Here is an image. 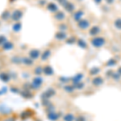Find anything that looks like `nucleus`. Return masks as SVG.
Masks as SVG:
<instances>
[{
  "mask_svg": "<svg viewBox=\"0 0 121 121\" xmlns=\"http://www.w3.org/2000/svg\"><path fill=\"white\" fill-rule=\"evenodd\" d=\"M90 43L94 48H101L106 44L107 40L105 37H103L102 36H96L91 37L90 40Z\"/></svg>",
  "mask_w": 121,
  "mask_h": 121,
  "instance_id": "obj_1",
  "label": "nucleus"
},
{
  "mask_svg": "<svg viewBox=\"0 0 121 121\" xmlns=\"http://www.w3.org/2000/svg\"><path fill=\"white\" fill-rule=\"evenodd\" d=\"M77 26L81 31H87L91 27V21L87 19L83 18L81 20H79L78 22H77Z\"/></svg>",
  "mask_w": 121,
  "mask_h": 121,
  "instance_id": "obj_2",
  "label": "nucleus"
},
{
  "mask_svg": "<svg viewBox=\"0 0 121 121\" xmlns=\"http://www.w3.org/2000/svg\"><path fill=\"white\" fill-rule=\"evenodd\" d=\"M23 11L22 9H15L11 12V20L15 23L19 22L23 18Z\"/></svg>",
  "mask_w": 121,
  "mask_h": 121,
  "instance_id": "obj_3",
  "label": "nucleus"
},
{
  "mask_svg": "<svg viewBox=\"0 0 121 121\" xmlns=\"http://www.w3.org/2000/svg\"><path fill=\"white\" fill-rule=\"evenodd\" d=\"M43 82H44V80L41 77L37 76V77L34 78L31 83V89L32 90H39L41 88V86Z\"/></svg>",
  "mask_w": 121,
  "mask_h": 121,
  "instance_id": "obj_4",
  "label": "nucleus"
},
{
  "mask_svg": "<svg viewBox=\"0 0 121 121\" xmlns=\"http://www.w3.org/2000/svg\"><path fill=\"white\" fill-rule=\"evenodd\" d=\"M104 82H105L104 78L100 75L95 76V77L92 78V80H91V84L95 87H101L104 84Z\"/></svg>",
  "mask_w": 121,
  "mask_h": 121,
  "instance_id": "obj_5",
  "label": "nucleus"
},
{
  "mask_svg": "<svg viewBox=\"0 0 121 121\" xmlns=\"http://www.w3.org/2000/svg\"><path fill=\"white\" fill-rule=\"evenodd\" d=\"M72 15H72V16H73V19L77 23V22H78L79 20H81L82 19H83V16H84V15H85V11H84V10L82 9H78V10H76Z\"/></svg>",
  "mask_w": 121,
  "mask_h": 121,
  "instance_id": "obj_6",
  "label": "nucleus"
},
{
  "mask_svg": "<svg viewBox=\"0 0 121 121\" xmlns=\"http://www.w3.org/2000/svg\"><path fill=\"white\" fill-rule=\"evenodd\" d=\"M52 18L54 20L57 21V22H64V20L66 19V15L64 11H58L56 13H54L52 15Z\"/></svg>",
  "mask_w": 121,
  "mask_h": 121,
  "instance_id": "obj_7",
  "label": "nucleus"
},
{
  "mask_svg": "<svg viewBox=\"0 0 121 121\" xmlns=\"http://www.w3.org/2000/svg\"><path fill=\"white\" fill-rule=\"evenodd\" d=\"M100 32H101V28H100V27L98 26V25H94V26H91L88 30V33L91 37L99 36Z\"/></svg>",
  "mask_w": 121,
  "mask_h": 121,
  "instance_id": "obj_8",
  "label": "nucleus"
},
{
  "mask_svg": "<svg viewBox=\"0 0 121 121\" xmlns=\"http://www.w3.org/2000/svg\"><path fill=\"white\" fill-rule=\"evenodd\" d=\"M40 55H41V52H40V50L36 49V48H32L28 52L29 57L32 58L33 60H37L38 58H40Z\"/></svg>",
  "mask_w": 121,
  "mask_h": 121,
  "instance_id": "obj_9",
  "label": "nucleus"
},
{
  "mask_svg": "<svg viewBox=\"0 0 121 121\" xmlns=\"http://www.w3.org/2000/svg\"><path fill=\"white\" fill-rule=\"evenodd\" d=\"M85 77L83 73H78L71 78V84H76V83H79L81 82H82V80Z\"/></svg>",
  "mask_w": 121,
  "mask_h": 121,
  "instance_id": "obj_10",
  "label": "nucleus"
},
{
  "mask_svg": "<svg viewBox=\"0 0 121 121\" xmlns=\"http://www.w3.org/2000/svg\"><path fill=\"white\" fill-rule=\"evenodd\" d=\"M64 8L67 12L69 13H71V14H73V12L76 11V6L74 3H73V2H70V1H68L67 3L64 6Z\"/></svg>",
  "mask_w": 121,
  "mask_h": 121,
  "instance_id": "obj_11",
  "label": "nucleus"
},
{
  "mask_svg": "<svg viewBox=\"0 0 121 121\" xmlns=\"http://www.w3.org/2000/svg\"><path fill=\"white\" fill-rule=\"evenodd\" d=\"M54 38H55L56 40H59V41H63V40H65L66 39L68 38V35L66 34L65 32L58 31V32H56L55 33Z\"/></svg>",
  "mask_w": 121,
  "mask_h": 121,
  "instance_id": "obj_12",
  "label": "nucleus"
},
{
  "mask_svg": "<svg viewBox=\"0 0 121 121\" xmlns=\"http://www.w3.org/2000/svg\"><path fill=\"white\" fill-rule=\"evenodd\" d=\"M43 73L46 76H52L54 74V71L50 65H45L43 66Z\"/></svg>",
  "mask_w": 121,
  "mask_h": 121,
  "instance_id": "obj_13",
  "label": "nucleus"
},
{
  "mask_svg": "<svg viewBox=\"0 0 121 121\" xmlns=\"http://www.w3.org/2000/svg\"><path fill=\"white\" fill-rule=\"evenodd\" d=\"M46 8L48 11L53 13V14L54 13H56V11H59V9H58V6L56 5L55 3H52V2H50V3H48V4H47Z\"/></svg>",
  "mask_w": 121,
  "mask_h": 121,
  "instance_id": "obj_14",
  "label": "nucleus"
},
{
  "mask_svg": "<svg viewBox=\"0 0 121 121\" xmlns=\"http://www.w3.org/2000/svg\"><path fill=\"white\" fill-rule=\"evenodd\" d=\"M47 117H48V120L51 121H56L58 120L60 116H59V113L53 111V112H50L47 113Z\"/></svg>",
  "mask_w": 121,
  "mask_h": 121,
  "instance_id": "obj_15",
  "label": "nucleus"
},
{
  "mask_svg": "<svg viewBox=\"0 0 121 121\" xmlns=\"http://www.w3.org/2000/svg\"><path fill=\"white\" fill-rule=\"evenodd\" d=\"M51 54H52L51 49H50V48H46V49L41 53V55H40V60H41L42 61H45V60H47L51 56Z\"/></svg>",
  "mask_w": 121,
  "mask_h": 121,
  "instance_id": "obj_16",
  "label": "nucleus"
},
{
  "mask_svg": "<svg viewBox=\"0 0 121 121\" xmlns=\"http://www.w3.org/2000/svg\"><path fill=\"white\" fill-rule=\"evenodd\" d=\"M101 72V69L98 66H95V67H92L91 69L88 71V74L91 76V77H95V76H98L99 75V73H100Z\"/></svg>",
  "mask_w": 121,
  "mask_h": 121,
  "instance_id": "obj_17",
  "label": "nucleus"
},
{
  "mask_svg": "<svg viewBox=\"0 0 121 121\" xmlns=\"http://www.w3.org/2000/svg\"><path fill=\"white\" fill-rule=\"evenodd\" d=\"M76 44H77L78 46L80 47L81 48H82V49H87L88 48V44L86 43V41H85L82 38H78Z\"/></svg>",
  "mask_w": 121,
  "mask_h": 121,
  "instance_id": "obj_18",
  "label": "nucleus"
},
{
  "mask_svg": "<svg viewBox=\"0 0 121 121\" xmlns=\"http://www.w3.org/2000/svg\"><path fill=\"white\" fill-rule=\"evenodd\" d=\"M11 12L10 10H5L3 13H2L0 18L1 19H3V21H7L8 19H11Z\"/></svg>",
  "mask_w": 121,
  "mask_h": 121,
  "instance_id": "obj_19",
  "label": "nucleus"
},
{
  "mask_svg": "<svg viewBox=\"0 0 121 121\" xmlns=\"http://www.w3.org/2000/svg\"><path fill=\"white\" fill-rule=\"evenodd\" d=\"M117 65H118V60L116 58H111L108 60H107L104 64V65L107 67H113V66H116Z\"/></svg>",
  "mask_w": 121,
  "mask_h": 121,
  "instance_id": "obj_20",
  "label": "nucleus"
},
{
  "mask_svg": "<svg viewBox=\"0 0 121 121\" xmlns=\"http://www.w3.org/2000/svg\"><path fill=\"white\" fill-rule=\"evenodd\" d=\"M64 91L68 94H73L76 90L74 89V87H73V86L72 84H70V85L66 84V85L64 86Z\"/></svg>",
  "mask_w": 121,
  "mask_h": 121,
  "instance_id": "obj_21",
  "label": "nucleus"
},
{
  "mask_svg": "<svg viewBox=\"0 0 121 121\" xmlns=\"http://www.w3.org/2000/svg\"><path fill=\"white\" fill-rule=\"evenodd\" d=\"M2 48H3V49L5 50V51H8V50H11L14 48V44L11 41H8V40H7V41L5 42V44L2 46Z\"/></svg>",
  "mask_w": 121,
  "mask_h": 121,
  "instance_id": "obj_22",
  "label": "nucleus"
},
{
  "mask_svg": "<svg viewBox=\"0 0 121 121\" xmlns=\"http://www.w3.org/2000/svg\"><path fill=\"white\" fill-rule=\"evenodd\" d=\"M111 79H112L115 82H120L121 81V75L117 71H114L111 77Z\"/></svg>",
  "mask_w": 121,
  "mask_h": 121,
  "instance_id": "obj_23",
  "label": "nucleus"
},
{
  "mask_svg": "<svg viewBox=\"0 0 121 121\" xmlns=\"http://www.w3.org/2000/svg\"><path fill=\"white\" fill-rule=\"evenodd\" d=\"M22 63H23L26 65H32L33 63H34V60H33L32 58L29 57V56H25V57H22Z\"/></svg>",
  "mask_w": 121,
  "mask_h": 121,
  "instance_id": "obj_24",
  "label": "nucleus"
},
{
  "mask_svg": "<svg viewBox=\"0 0 121 121\" xmlns=\"http://www.w3.org/2000/svg\"><path fill=\"white\" fill-rule=\"evenodd\" d=\"M64 121H75V116L73 113H66L63 116Z\"/></svg>",
  "mask_w": 121,
  "mask_h": 121,
  "instance_id": "obj_25",
  "label": "nucleus"
},
{
  "mask_svg": "<svg viewBox=\"0 0 121 121\" xmlns=\"http://www.w3.org/2000/svg\"><path fill=\"white\" fill-rule=\"evenodd\" d=\"M21 28H22V23H20V21L15 22L12 26V30L15 32H19L21 30Z\"/></svg>",
  "mask_w": 121,
  "mask_h": 121,
  "instance_id": "obj_26",
  "label": "nucleus"
},
{
  "mask_svg": "<svg viewBox=\"0 0 121 121\" xmlns=\"http://www.w3.org/2000/svg\"><path fill=\"white\" fill-rule=\"evenodd\" d=\"M77 40L78 38L74 36H70L69 37H68L65 40V43L66 44H73L77 43Z\"/></svg>",
  "mask_w": 121,
  "mask_h": 121,
  "instance_id": "obj_27",
  "label": "nucleus"
},
{
  "mask_svg": "<svg viewBox=\"0 0 121 121\" xmlns=\"http://www.w3.org/2000/svg\"><path fill=\"white\" fill-rule=\"evenodd\" d=\"M72 85L73 86V87H74V89L76 91H82V90H83L86 86L85 83H84L83 82H81L76 83V84H72Z\"/></svg>",
  "mask_w": 121,
  "mask_h": 121,
  "instance_id": "obj_28",
  "label": "nucleus"
},
{
  "mask_svg": "<svg viewBox=\"0 0 121 121\" xmlns=\"http://www.w3.org/2000/svg\"><path fill=\"white\" fill-rule=\"evenodd\" d=\"M10 75L7 73H0V79L3 82H7L10 80Z\"/></svg>",
  "mask_w": 121,
  "mask_h": 121,
  "instance_id": "obj_29",
  "label": "nucleus"
},
{
  "mask_svg": "<svg viewBox=\"0 0 121 121\" xmlns=\"http://www.w3.org/2000/svg\"><path fill=\"white\" fill-rule=\"evenodd\" d=\"M113 24H114V27L117 29V30L121 31V18H116L114 20Z\"/></svg>",
  "mask_w": 121,
  "mask_h": 121,
  "instance_id": "obj_30",
  "label": "nucleus"
},
{
  "mask_svg": "<svg viewBox=\"0 0 121 121\" xmlns=\"http://www.w3.org/2000/svg\"><path fill=\"white\" fill-rule=\"evenodd\" d=\"M68 28H69V27H68V25L65 22H60L58 24V29H59V31L65 32L66 30H68Z\"/></svg>",
  "mask_w": 121,
  "mask_h": 121,
  "instance_id": "obj_31",
  "label": "nucleus"
},
{
  "mask_svg": "<svg viewBox=\"0 0 121 121\" xmlns=\"http://www.w3.org/2000/svg\"><path fill=\"white\" fill-rule=\"evenodd\" d=\"M21 95H22L23 98H25V99H31V98H32V93H31L30 91H28V90H25L24 91H22V92H21Z\"/></svg>",
  "mask_w": 121,
  "mask_h": 121,
  "instance_id": "obj_32",
  "label": "nucleus"
},
{
  "mask_svg": "<svg viewBox=\"0 0 121 121\" xmlns=\"http://www.w3.org/2000/svg\"><path fill=\"white\" fill-rule=\"evenodd\" d=\"M34 73L37 76L41 75L43 73V66H41V65L36 66V67L34 69Z\"/></svg>",
  "mask_w": 121,
  "mask_h": 121,
  "instance_id": "obj_33",
  "label": "nucleus"
},
{
  "mask_svg": "<svg viewBox=\"0 0 121 121\" xmlns=\"http://www.w3.org/2000/svg\"><path fill=\"white\" fill-rule=\"evenodd\" d=\"M59 81L63 84H68L69 82H71V78H67V77H60Z\"/></svg>",
  "mask_w": 121,
  "mask_h": 121,
  "instance_id": "obj_34",
  "label": "nucleus"
},
{
  "mask_svg": "<svg viewBox=\"0 0 121 121\" xmlns=\"http://www.w3.org/2000/svg\"><path fill=\"white\" fill-rule=\"evenodd\" d=\"M11 61L15 64H20L22 63V57H19L18 56H15L11 58Z\"/></svg>",
  "mask_w": 121,
  "mask_h": 121,
  "instance_id": "obj_35",
  "label": "nucleus"
},
{
  "mask_svg": "<svg viewBox=\"0 0 121 121\" xmlns=\"http://www.w3.org/2000/svg\"><path fill=\"white\" fill-rule=\"evenodd\" d=\"M75 121H86V119L83 115H78L75 116Z\"/></svg>",
  "mask_w": 121,
  "mask_h": 121,
  "instance_id": "obj_36",
  "label": "nucleus"
},
{
  "mask_svg": "<svg viewBox=\"0 0 121 121\" xmlns=\"http://www.w3.org/2000/svg\"><path fill=\"white\" fill-rule=\"evenodd\" d=\"M7 38L4 36H0V46H3L5 44V42H7Z\"/></svg>",
  "mask_w": 121,
  "mask_h": 121,
  "instance_id": "obj_37",
  "label": "nucleus"
},
{
  "mask_svg": "<svg viewBox=\"0 0 121 121\" xmlns=\"http://www.w3.org/2000/svg\"><path fill=\"white\" fill-rule=\"evenodd\" d=\"M47 4H48V3H47L46 0H39L38 1V5L41 6V7H43V6H45Z\"/></svg>",
  "mask_w": 121,
  "mask_h": 121,
  "instance_id": "obj_38",
  "label": "nucleus"
},
{
  "mask_svg": "<svg viewBox=\"0 0 121 121\" xmlns=\"http://www.w3.org/2000/svg\"><path fill=\"white\" fill-rule=\"evenodd\" d=\"M105 1L108 5H112L115 3V0H105Z\"/></svg>",
  "mask_w": 121,
  "mask_h": 121,
  "instance_id": "obj_39",
  "label": "nucleus"
},
{
  "mask_svg": "<svg viewBox=\"0 0 121 121\" xmlns=\"http://www.w3.org/2000/svg\"><path fill=\"white\" fill-rule=\"evenodd\" d=\"M11 91H12L13 93H15V94L19 93V90L17 89V88H15V87H12V88H11Z\"/></svg>",
  "mask_w": 121,
  "mask_h": 121,
  "instance_id": "obj_40",
  "label": "nucleus"
},
{
  "mask_svg": "<svg viewBox=\"0 0 121 121\" xmlns=\"http://www.w3.org/2000/svg\"><path fill=\"white\" fill-rule=\"evenodd\" d=\"M94 1H95V3H96V4H100L103 2V0H94Z\"/></svg>",
  "mask_w": 121,
  "mask_h": 121,
  "instance_id": "obj_41",
  "label": "nucleus"
},
{
  "mask_svg": "<svg viewBox=\"0 0 121 121\" xmlns=\"http://www.w3.org/2000/svg\"><path fill=\"white\" fill-rule=\"evenodd\" d=\"M3 121H15V119L14 118H7Z\"/></svg>",
  "mask_w": 121,
  "mask_h": 121,
  "instance_id": "obj_42",
  "label": "nucleus"
},
{
  "mask_svg": "<svg viewBox=\"0 0 121 121\" xmlns=\"http://www.w3.org/2000/svg\"><path fill=\"white\" fill-rule=\"evenodd\" d=\"M116 71L118 72V73H120V74L121 75V66H120V67H119L118 69H117V70H116Z\"/></svg>",
  "mask_w": 121,
  "mask_h": 121,
  "instance_id": "obj_43",
  "label": "nucleus"
},
{
  "mask_svg": "<svg viewBox=\"0 0 121 121\" xmlns=\"http://www.w3.org/2000/svg\"><path fill=\"white\" fill-rule=\"evenodd\" d=\"M56 2H57V3H58V2H59V1H60V0H56Z\"/></svg>",
  "mask_w": 121,
  "mask_h": 121,
  "instance_id": "obj_44",
  "label": "nucleus"
},
{
  "mask_svg": "<svg viewBox=\"0 0 121 121\" xmlns=\"http://www.w3.org/2000/svg\"><path fill=\"white\" fill-rule=\"evenodd\" d=\"M10 1H11V2H13V1H15V0H10Z\"/></svg>",
  "mask_w": 121,
  "mask_h": 121,
  "instance_id": "obj_45",
  "label": "nucleus"
}]
</instances>
